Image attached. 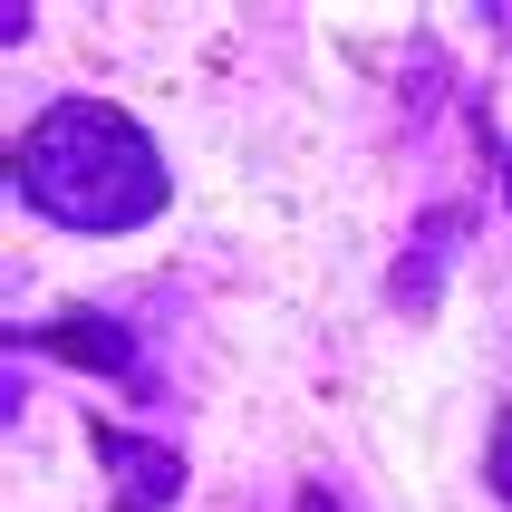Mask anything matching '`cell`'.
Here are the masks:
<instances>
[{
    "label": "cell",
    "mask_w": 512,
    "mask_h": 512,
    "mask_svg": "<svg viewBox=\"0 0 512 512\" xmlns=\"http://www.w3.org/2000/svg\"><path fill=\"white\" fill-rule=\"evenodd\" d=\"M300 512H339V493H329V484H300Z\"/></svg>",
    "instance_id": "52a82bcc"
},
{
    "label": "cell",
    "mask_w": 512,
    "mask_h": 512,
    "mask_svg": "<svg viewBox=\"0 0 512 512\" xmlns=\"http://www.w3.org/2000/svg\"><path fill=\"white\" fill-rule=\"evenodd\" d=\"M484 484H493V493L512 503V406L493 416V455H484Z\"/></svg>",
    "instance_id": "5b68a950"
},
{
    "label": "cell",
    "mask_w": 512,
    "mask_h": 512,
    "mask_svg": "<svg viewBox=\"0 0 512 512\" xmlns=\"http://www.w3.org/2000/svg\"><path fill=\"white\" fill-rule=\"evenodd\" d=\"M10 174H20L29 213H49L58 232H97V242L155 223L165 194H174L155 136H145L116 97H49V107L20 126Z\"/></svg>",
    "instance_id": "6da1fadb"
},
{
    "label": "cell",
    "mask_w": 512,
    "mask_h": 512,
    "mask_svg": "<svg viewBox=\"0 0 512 512\" xmlns=\"http://www.w3.org/2000/svg\"><path fill=\"white\" fill-rule=\"evenodd\" d=\"M464 232H474V213H464V203H435L426 223L406 232V252H397V271H387V300H397L406 319H426L435 300H445V271H455V252H464Z\"/></svg>",
    "instance_id": "277c9868"
},
{
    "label": "cell",
    "mask_w": 512,
    "mask_h": 512,
    "mask_svg": "<svg viewBox=\"0 0 512 512\" xmlns=\"http://www.w3.org/2000/svg\"><path fill=\"white\" fill-rule=\"evenodd\" d=\"M87 445H97V464H107V503L116 512H174L184 455H174L165 435H136V426H116V416H87Z\"/></svg>",
    "instance_id": "3957f363"
},
{
    "label": "cell",
    "mask_w": 512,
    "mask_h": 512,
    "mask_svg": "<svg viewBox=\"0 0 512 512\" xmlns=\"http://www.w3.org/2000/svg\"><path fill=\"white\" fill-rule=\"evenodd\" d=\"M474 136H484V155H493V174H503V203H512V145H503V126H493L484 107H474Z\"/></svg>",
    "instance_id": "8992f818"
},
{
    "label": "cell",
    "mask_w": 512,
    "mask_h": 512,
    "mask_svg": "<svg viewBox=\"0 0 512 512\" xmlns=\"http://www.w3.org/2000/svg\"><path fill=\"white\" fill-rule=\"evenodd\" d=\"M10 348H49L58 368H87V377H116V387L155 397L145 339L126 329V319H107V310H58V319H39V329H10Z\"/></svg>",
    "instance_id": "7a4b0ae2"
}]
</instances>
